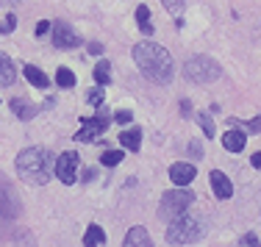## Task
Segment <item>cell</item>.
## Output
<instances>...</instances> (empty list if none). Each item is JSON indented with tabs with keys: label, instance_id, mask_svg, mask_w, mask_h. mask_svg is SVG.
Wrapping results in <instances>:
<instances>
[{
	"label": "cell",
	"instance_id": "cell-1",
	"mask_svg": "<svg viewBox=\"0 0 261 247\" xmlns=\"http://www.w3.org/2000/svg\"><path fill=\"white\" fill-rule=\"evenodd\" d=\"M134 61L142 70V75L153 84H170L175 75V61L167 47L156 45V42H139L134 45Z\"/></svg>",
	"mask_w": 261,
	"mask_h": 247
},
{
	"label": "cell",
	"instance_id": "cell-2",
	"mask_svg": "<svg viewBox=\"0 0 261 247\" xmlns=\"http://www.w3.org/2000/svg\"><path fill=\"white\" fill-rule=\"evenodd\" d=\"M53 161L56 158L50 156V150H45V147H25V150H20V156H17V172H20V178L25 183L39 186V183H47Z\"/></svg>",
	"mask_w": 261,
	"mask_h": 247
},
{
	"label": "cell",
	"instance_id": "cell-3",
	"mask_svg": "<svg viewBox=\"0 0 261 247\" xmlns=\"http://www.w3.org/2000/svg\"><path fill=\"white\" fill-rule=\"evenodd\" d=\"M167 242L170 244H192L203 236V225L197 217H189V214H181V217L170 219L167 225Z\"/></svg>",
	"mask_w": 261,
	"mask_h": 247
},
{
	"label": "cell",
	"instance_id": "cell-4",
	"mask_svg": "<svg viewBox=\"0 0 261 247\" xmlns=\"http://www.w3.org/2000/svg\"><path fill=\"white\" fill-rule=\"evenodd\" d=\"M195 203V192H189L186 186H175L170 189V192L161 195V206H159V214L164 217L167 222L181 217V214H186V208Z\"/></svg>",
	"mask_w": 261,
	"mask_h": 247
},
{
	"label": "cell",
	"instance_id": "cell-5",
	"mask_svg": "<svg viewBox=\"0 0 261 247\" xmlns=\"http://www.w3.org/2000/svg\"><path fill=\"white\" fill-rule=\"evenodd\" d=\"M220 72H222L220 64L214 59H208V56H195V59H189L184 64V75L192 84H211L220 78Z\"/></svg>",
	"mask_w": 261,
	"mask_h": 247
},
{
	"label": "cell",
	"instance_id": "cell-6",
	"mask_svg": "<svg viewBox=\"0 0 261 247\" xmlns=\"http://www.w3.org/2000/svg\"><path fill=\"white\" fill-rule=\"evenodd\" d=\"M78 164H81V156H78V153H72V150L61 153V156L56 158V175H59V181L64 183V186H72V183H75Z\"/></svg>",
	"mask_w": 261,
	"mask_h": 247
},
{
	"label": "cell",
	"instance_id": "cell-7",
	"mask_svg": "<svg viewBox=\"0 0 261 247\" xmlns=\"http://www.w3.org/2000/svg\"><path fill=\"white\" fill-rule=\"evenodd\" d=\"M81 45V36L75 34V28L67 25L64 20L53 22V47H59V50H72V47Z\"/></svg>",
	"mask_w": 261,
	"mask_h": 247
},
{
	"label": "cell",
	"instance_id": "cell-8",
	"mask_svg": "<svg viewBox=\"0 0 261 247\" xmlns=\"http://www.w3.org/2000/svg\"><path fill=\"white\" fill-rule=\"evenodd\" d=\"M109 122H111V117L106 114V111H100L97 117H92V120L84 122V128L75 133V139H78V142H95V139L106 131V128H109Z\"/></svg>",
	"mask_w": 261,
	"mask_h": 247
},
{
	"label": "cell",
	"instance_id": "cell-9",
	"mask_svg": "<svg viewBox=\"0 0 261 247\" xmlns=\"http://www.w3.org/2000/svg\"><path fill=\"white\" fill-rule=\"evenodd\" d=\"M0 214L6 219L20 217V197H17L14 186H9V183H0Z\"/></svg>",
	"mask_w": 261,
	"mask_h": 247
},
{
	"label": "cell",
	"instance_id": "cell-10",
	"mask_svg": "<svg viewBox=\"0 0 261 247\" xmlns=\"http://www.w3.org/2000/svg\"><path fill=\"white\" fill-rule=\"evenodd\" d=\"M195 175H197V170H195V164H189V161H178V164L170 167V181L175 183V186H189V183L195 181Z\"/></svg>",
	"mask_w": 261,
	"mask_h": 247
},
{
	"label": "cell",
	"instance_id": "cell-11",
	"mask_svg": "<svg viewBox=\"0 0 261 247\" xmlns=\"http://www.w3.org/2000/svg\"><path fill=\"white\" fill-rule=\"evenodd\" d=\"M208 181H211V189H214V195L220 197V200H228V197H233V183H231V178H228L225 172L211 170Z\"/></svg>",
	"mask_w": 261,
	"mask_h": 247
},
{
	"label": "cell",
	"instance_id": "cell-12",
	"mask_svg": "<svg viewBox=\"0 0 261 247\" xmlns=\"http://www.w3.org/2000/svg\"><path fill=\"white\" fill-rule=\"evenodd\" d=\"M122 247H153L150 233H147L142 225H134V228L125 233V242H122Z\"/></svg>",
	"mask_w": 261,
	"mask_h": 247
},
{
	"label": "cell",
	"instance_id": "cell-13",
	"mask_svg": "<svg viewBox=\"0 0 261 247\" xmlns=\"http://www.w3.org/2000/svg\"><path fill=\"white\" fill-rule=\"evenodd\" d=\"M247 145V136L242 131H225L222 133V147H225L228 153H242Z\"/></svg>",
	"mask_w": 261,
	"mask_h": 247
},
{
	"label": "cell",
	"instance_id": "cell-14",
	"mask_svg": "<svg viewBox=\"0 0 261 247\" xmlns=\"http://www.w3.org/2000/svg\"><path fill=\"white\" fill-rule=\"evenodd\" d=\"M22 75L28 78V84H31V86H36V89H42V92H45L47 86H50V78H47L45 72L39 70V67H34V64H25V67H22Z\"/></svg>",
	"mask_w": 261,
	"mask_h": 247
},
{
	"label": "cell",
	"instance_id": "cell-15",
	"mask_svg": "<svg viewBox=\"0 0 261 247\" xmlns=\"http://www.w3.org/2000/svg\"><path fill=\"white\" fill-rule=\"evenodd\" d=\"M17 81V67L3 50H0V86H11Z\"/></svg>",
	"mask_w": 261,
	"mask_h": 247
},
{
	"label": "cell",
	"instance_id": "cell-16",
	"mask_svg": "<svg viewBox=\"0 0 261 247\" xmlns=\"http://www.w3.org/2000/svg\"><path fill=\"white\" fill-rule=\"evenodd\" d=\"M120 145L125 147V150L136 153L142 147V131H139V128H125V131L120 133Z\"/></svg>",
	"mask_w": 261,
	"mask_h": 247
},
{
	"label": "cell",
	"instance_id": "cell-17",
	"mask_svg": "<svg viewBox=\"0 0 261 247\" xmlns=\"http://www.w3.org/2000/svg\"><path fill=\"white\" fill-rule=\"evenodd\" d=\"M106 244V231L100 225H89L84 233V247H103Z\"/></svg>",
	"mask_w": 261,
	"mask_h": 247
},
{
	"label": "cell",
	"instance_id": "cell-18",
	"mask_svg": "<svg viewBox=\"0 0 261 247\" xmlns=\"http://www.w3.org/2000/svg\"><path fill=\"white\" fill-rule=\"evenodd\" d=\"M11 111H14L20 120H34V117L39 114V108L31 106L28 100H20V97H14V100H11Z\"/></svg>",
	"mask_w": 261,
	"mask_h": 247
},
{
	"label": "cell",
	"instance_id": "cell-19",
	"mask_svg": "<svg viewBox=\"0 0 261 247\" xmlns=\"http://www.w3.org/2000/svg\"><path fill=\"white\" fill-rule=\"evenodd\" d=\"M197 125L203 128V136L206 139H214L217 136V128H214V120L206 114V111H197Z\"/></svg>",
	"mask_w": 261,
	"mask_h": 247
},
{
	"label": "cell",
	"instance_id": "cell-20",
	"mask_svg": "<svg viewBox=\"0 0 261 247\" xmlns=\"http://www.w3.org/2000/svg\"><path fill=\"white\" fill-rule=\"evenodd\" d=\"M109 81H111V64L103 59V61H97V67H95V84L106 86Z\"/></svg>",
	"mask_w": 261,
	"mask_h": 247
},
{
	"label": "cell",
	"instance_id": "cell-21",
	"mask_svg": "<svg viewBox=\"0 0 261 247\" xmlns=\"http://www.w3.org/2000/svg\"><path fill=\"white\" fill-rule=\"evenodd\" d=\"M56 84H59L61 89H72V86H75V75H72V70L59 67V70H56Z\"/></svg>",
	"mask_w": 261,
	"mask_h": 247
},
{
	"label": "cell",
	"instance_id": "cell-22",
	"mask_svg": "<svg viewBox=\"0 0 261 247\" xmlns=\"http://www.w3.org/2000/svg\"><path fill=\"white\" fill-rule=\"evenodd\" d=\"M136 22H139V28L145 31V34H153V22H150V9H147V6H139V9H136Z\"/></svg>",
	"mask_w": 261,
	"mask_h": 247
},
{
	"label": "cell",
	"instance_id": "cell-23",
	"mask_svg": "<svg viewBox=\"0 0 261 247\" xmlns=\"http://www.w3.org/2000/svg\"><path fill=\"white\" fill-rule=\"evenodd\" d=\"M161 3H164L167 14H172L178 20V25H181V14H184V9H186V0H161Z\"/></svg>",
	"mask_w": 261,
	"mask_h": 247
},
{
	"label": "cell",
	"instance_id": "cell-24",
	"mask_svg": "<svg viewBox=\"0 0 261 247\" xmlns=\"http://www.w3.org/2000/svg\"><path fill=\"white\" fill-rule=\"evenodd\" d=\"M122 161V150H106L103 156H100V164L103 167H117Z\"/></svg>",
	"mask_w": 261,
	"mask_h": 247
},
{
	"label": "cell",
	"instance_id": "cell-25",
	"mask_svg": "<svg viewBox=\"0 0 261 247\" xmlns=\"http://www.w3.org/2000/svg\"><path fill=\"white\" fill-rule=\"evenodd\" d=\"M86 103H89V106H100L103 103V86H92L89 95H86Z\"/></svg>",
	"mask_w": 261,
	"mask_h": 247
},
{
	"label": "cell",
	"instance_id": "cell-26",
	"mask_svg": "<svg viewBox=\"0 0 261 247\" xmlns=\"http://www.w3.org/2000/svg\"><path fill=\"white\" fill-rule=\"evenodd\" d=\"M242 131H253V133H261V114L253 117V120L242 122Z\"/></svg>",
	"mask_w": 261,
	"mask_h": 247
},
{
	"label": "cell",
	"instance_id": "cell-27",
	"mask_svg": "<svg viewBox=\"0 0 261 247\" xmlns=\"http://www.w3.org/2000/svg\"><path fill=\"white\" fill-rule=\"evenodd\" d=\"M14 25H17V17L9 14L6 20H0V34H11V31H14Z\"/></svg>",
	"mask_w": 261,
	"mask_h": 247
},
{
	"label": "cell",
	"instance_id": "cell-28",
	"mask_svg": "<svg viewBox=\"0 0 261 247\" xmlns=\"http://www.w3.org/2000/svg\"><path fill=\"white\" fill-rule=\"evenodd\" d=\"M50 31H53V22L39 20V22H36V28H34V34H36V36H45V34H50Z\"/></svg>",
	"mask_w": 261,
	"mask_h": 247
},
{
	"label": "cell",
	"instance_id": "cell-29",
	"mask_svg": "<svg viewBox=\"0 0 261 247\" xmlns=\"http://www.w3.org/2000/svg\"><path fill=\"white\" fill-rule=\"evenodd\" d=\"M114 120H117V122H122V125H128V122L134 120V114H130L128 108H122V111H117V114H114Z\"/></svg>",
	"mask_w": 261,
	"mask_h": 247
},
{
	"label": "cell",
	"instance_id": "cell-30",
	"mask_svg": "<svg viewBox=\"0 0 261 247\" xmlns=\"http://www.w3.org/2000/svg\"><path fill=\"white\" fill-rule=\"evenodd\" d=\"M86 50H89L92 56H100L103 53V45H100V42H89V45H86Z\"/></svg>",
	"mask_w": 261,
	"mask_h": 247
},
{
	"label": "cell",
	"instance_id": "cell-31",
	"mask_svg": "<svg viewBox=\"0 0 261 247\" xmlns=\"http://www.w3.org/2000/svg\"><path fill=\"white\" fill-rule=\"evenodd\" d=\"M189 153L200 158V156H203V145H200V142H192V145H189Z\"/></svg>",
	"mask_w": 261,
	"mask_h": 247
},
{
	"label": "cell",
	"instance_id": "cell-32",
	"mask_svg": "<svg viewBox=\"0 0 261 247\" xmlns=\"http://www.w3.org/2000/svg\"><path fill=\"white\" fill-rule=\"evenodd\" d=\"M245 244H247V247H261L258 239H256V233H247V236H245Z\"/></svg>",
	"mask_w": 261,
	"mask_h": 247
},
{
	"label": "cell",
	"instance_id": "cell-33",
	"mask_svg": "<svg viewBox=\"0 0 261 247\" xmlns=\"http://www.w3.org/2000/svg\"><path fill=\"white\" fill-rule=\"evenodd\" d=\"M250 164L256 167V170H261V150L258 153H253V158H250Z\"/></svg>",
	"mask_w": 261,
	"mask_h": 247
},
{
	"label": "cell",
	"instance_id": "cell-34",
	"mask_svg": "<svg viewBox=\"0 0 261 247\" xmlns=\"http://www.w3.org/2000/svg\"><path fill=\"white\" fill-rule=\"evenodd\" d=\"M181 111L186 117H189V111H192V106H189V100H181Z\"/></svg>",
	"mask_w": 261,
	"mask_h": 247
},
{
	"label": "cell",
	"instance_id": "cell-35",
	"mask_svg": "<svg viewBox=\"0 0 261 247\" xmlns=\"http://www.w3.org/2000/svg\"><path fill=\"white\" fill-rule=\"evenodd\" d=\"M11 3H20V0H0V6H11Z\"/></svg>",
	"mask_w": 261,
	"mask_h": 247
}]
</instances>
